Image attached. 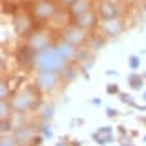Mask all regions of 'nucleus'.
I'll list each match as a JSON object with an SVG mask.
<instances>
[{
  "mask_svg": "<svg viewBox=\"0 0 146 146\" xmlns=\"http://www.w3.org/2000/svg\"><path fill=\"white\" fill-rule=\"evenodd\" d=\"M106 75H115V76H116V75H118V72H116V70H108V72H106Z\"/></svg>",
  "mask_w": 146,
  "mask_h": 146,
  "instance_id": "nucleus-29",
  "label": "nucleus"
},
{
  "mask_svg": "<svg viewBox=\"0 0 146 146\" xmlns=\"http://www.w3.org/2000/svg\"><path fill=\"white\" fill-rule=\"evenodd\" d=\"M143 83H145V76H139V73H131V75H128V85H129L133 90H141V88H143Z\"/></svg>",
  "mask_w": 146,
  "mask_h": 146,
  "instance_id": "nucleus-14",
  "label": "nucleus"
},
{
  "mask_svg": "<svg viewBox=\"0 0 146 146\" xmlns=\"http://www.w3.org/2000/svg\"><path fill=\"white\" fill-rule=\"evenodd\" d=\"M33 17L36 20H52L53 15L56 13V5H55L52 0H36L33 3Z\"/></svg>",
  "mask_w": 146,
  "mask_h": 146,
  "instance_id": "nucleus-4",
  "label": "nucleus"
},
{
  "mask_svg": "<svg viewBox=\"0 0 146 146\" xmlns=\"http://www.w3.org/2000/svg\"><path fill=\"white\" fill-rule=\"evenodd\" d=\"M33 66L36 72H55L62 73L68 66V62L60 55L56 50V46H50L46 50H42L35 53V60H33Z\"/></svg>",
  "mask_w": 146,
  "mask_h": 146,
  "instance_id": "nucleus-1",
  "label": "nucleus"
},
{
  "mask_svg": "<svg viewBox=\"0 0 146 146\" xmlns=\"http://www.w3.org/2000/svg\"><path fill=\"white\" fill-rule=\"evenodd\" d=\"M56 50L60 52V55L63 56L68 63L78 58V46L72 45V43H68V42H65V40H63V42H60V43L56 45Z\"/></svg>",
  "mask_w": 146,
  "mask_h": 146,
  "instance_id": "nucleus-10",
  "label": "nucleus"
},
{
  "mask_svg": "<svg viewBox=\"0 0 146 146\" xmlns=\"http://www.w3.org/2000/svg\"><path fill=\"white\" fill-rule=\"evenodd\" d=\"M58 76H60V73L55 72H38L36 86L42 91H53L58 86Z\"/></svg>",
  "mask_w": 146,
  "mask_h": 146,
  "instance_id": "nucleus-6",
  "label": "nucleus"
},
{
  "mask_svg": "<svg viewBox=\"0 0 146 146\" xmlns=\"http://www.w3.org/2000/svg\"><path fill=\"white\" fill-rule=\"evenodd\" d=\"M75 23L78 27H82V28L90 32V30H93V28L98 25V13L93 12V10H88V12L82 13V15L75 17Z\"/></svg>",
  "mask_w": 146,
  "mask_h": 146,
  "instance_id": "nucleus-7",
  "label": "nucleus"
},
{
  "mask_svg": "<svg viewBox=\"0 0 146 146\" xmlns=\"http://www.w3.org/2000/svg\"><path fill=\"white\" fill-rule=\"evenodd\" d=\"M10 116V105L7 100H0V121L2 119H9Z\"/></svg>",
  "mask_w": 146,
  "mask_h": 146,
  "instance_id": "nucleus-15",
  "label": "nucleus"
},
{
  "mask_svg": "<svg viewBox=\"0 0 146 146\" xmlns=\"http://www.w3.org/2000/svg\"><path fill=\"white\" fill-rule=\"evenodd\" d=\"M136 108L139 110V111H146V106H139V105H136Z\"/></svg>",
  "mask_w": 146,
  "mask_h": 146,
  "instance_id": "nucleus-31",
  "label": "nucleus"
},
{
  "mask_svg": "<svg viewBox=\"0 0 146 146\" xmlns=\"http://www.w3.org/2000/svg\"><path fill=\"white\" fill-rule=\"evenodd\" d=\"M32 25H33V20H30L28 15H20L15 20V30H17L18 35H27V33H30Z\"/></svg>",
  "mask_w": 146,
  "mask_h": 146,
  "instance_id": "nucleus-13",
  "label": "nucleus"
},
{
  "mask_svg": "<svg viewBox=\"0 0 146 146\" xmlns=\"http://www.w3.org/2000/svg\"><path fill=\"white\" fill-rule=\"evenodd\" d=\"M68 10H70L72 17H78V15L91 10V0H75L72 5L68 7Z\"/></svg>",
  "mask_w": 146,
  "mask_h": 146,
  "instance_id": "nucleus-12",
  "label": "nucleus"
},
{
  "mask_svg": "<svg viewBox=\"0 0 146 146\" xmlns=\"http://www.w3.org/2000/svg\"><path fill=\"white\" fill-rule=\"evenodd\" d=\"M38 103V96H36L33 90H23L18 91L17 95L13 96L12 100V110L17 111V113H25V111H30L33 110Z\"/></svg>",
  "mask_w": 146,
  "mask_h": 146,
  "instance_id": "nucleus-2",
  "label": "nucleus"
},
{
  "mask_svg": "<svg viewBox=\"0 0 146 146\" xmlns=\"http://www.w3.org/2000/svg\"><path fill=\"white\" fill-rule=\"evenodd\" d=\"M18 146H32V143H27V145H18Z\"/></svg>",
  "mask_w": 146,
  "mask_h": 146,
  "instance_id": "nucleus-32",
  "label": "nucleus"
},
{
  "mask_svg": "<svg viewBox=\"0 0 146 146\" xmlns=\"http://www.w3.org/2000/svg\"><path fill=\"white\" fill-rule=\"evenodd\" d=\"M53 111H55V108H53V105H46L45 108L42 110V118L43 119H52V116H53Z\"/></svg>",
  "mask_w": 146,
  "mask_h": 146,
  "instance_id": "nucleus-20",
  "label": "nucleus"
},
{
  "mask_svg": "<svg viewBox=\"0 0 146 146\" xmlns=\"http://www.w3.org/2000/svg\"><path fill=\"white\" fill-rule=\"evenodd\" d=\"M96 133H100V135H108V133H113V128H111V126L98 128V129H96Z\"/></svg>",
  "mask_w": 146,
  "mask_h": 146,
  "instance_id": "nucleus-24",
  "label": "nucleus"
},
{
  "mask_svg": "<svg viewBox=\"0 0 146 146\" xmlns=\"http://www.w3.org/2000/svg\"><path fill=\"white\" fill-rule=\"evenodd\" d=\"M40 133L46 138V139H50V138L53 136V133H52V126H50V123H43V125H40Z\"/></svg>",
  "mask_w": 146,
  "mask_h": 146,
  "instance_id": "nucleus-18",
  "label": "nucleus"
},
{
  "mask_svg": "<svg viewBox=\"0 0 146 146\" xmlns=\"http://www.w3.org/2000/svg\"><path fill=\"white\" fill-rule=\"evenodd\" d=\"M128 65H129V68H131L133 72H136L138 68H139V65H141L139 56H138V55H129V56H128Z\"/></svg>",
  "mask_w": 146,
  "mask_h": 146,
  "instance_id": "nucleus-17",
  "label": "nucleus"
},
{
  "mask_svg": "<svg viewBox=\"0 0 146 146\" xmlns=\"http://www.w3.org/2000/svg\"><path fill=\"white\" fill-rule=\"evenodd\" d=\"M20 143L17 141V138L15 136H5V135H2V139H0V146H18Z\"/></svg>",
  "mask_w": 146,
  "mask_h": 146,
  "instance_id": "nucleus-16",
  "label": "nucleus"
},
{
  "mask_svg": "<svg viewBox=\"0 0 146 146\" xmlns=\"http://www.w3.org/2000/svg\"><path fill=\"white\" fill-rule=\"evenodd\" d=\"M103 32L110 36H118L119 33H123L125 30V22L119 17L115 18H108V20H103Z\"/></svg>",
  "mask_w": 146,
  "mask_h": 146,
  "instance_id": "nucleus-8",
  "label": "nucleus"
},
{
  "mask_svg": "<svg viewBox=\"0 0 146 146\" xmlns=\"http://www.w3.org/2000/svg\"><path fill=\"white\" fill-rule=\"evenodd\" d=\"M143 100H146V91L143 93Z\"/></svg>",
  "mask_w": 146,
  "mask_h": 146,
  "instance_id": "nucleus-33",
  "label": "nucleus"
},
{
  "mask_svg": "<svg viewBox=\"0 0 146 146\" xmlns=\"http://www.w3.org/2000/svg\"><path fill=\"white\" fill-rule=\"evenodd\" d=\"M119 101L125 103V105H129L133 108H136V103L133 101V96L131 95H126V93H119Z\"/></svg>",
  "mask_w": 146,
  "mask_h": 146,
  "instance_id": "nucleus-19",
  "label": "nucleus"
},
{
  "mask_svg": "<svg viewBox=\"0 0 146 146\" xmlns=\"http://www.w3.org/2000/svg\"><path fill=\"white\" fill-rule=\"evenodd\" d=\"M0 131H2V135L12 131V121H10V119H2V123H0Z\"/></svg>",
  "mask_w": 146,
  "mask_h": 146,
  "instance_id": "nucleus-21",
  "label": "nucleus"
},
{
  "mask_svg": "<svg viewBox=\"0 0 146 146\" xmlns=\"http://www.w3.org/2000/svg\"><path fill=\"white\" fill-rule=\"evenodd\" d=\"M106 116H108V118L118 116V110H115V108H106Z\"/></svg>",
  "mask_w": 146,
  "mask_h": 146,
  "instance_id": "nucleus-25",
  "label": "nucleus"
},
{
  "mask_svg": "<svg viewBox=\"0 0 146 146\" xmlns=\"http://www.w3.org/2000/svg\"><path fill=\"white\" fill-rule=\"evenodd\" d=\"M28 46L35 53H38V52L46 50V48L52 46V38H50V35L46 32H33L28 36Z\"/></svg>",
  "mask_w": 146,
  "mask_h": 146,
  "instance_id": "nucleus-5",
  "label": "nucleus"
},
{
  "mask_svg": "<svg viewBox=\"0 0 146 146\" xmlns=\"http://www.w3.org/2000/svg\"><path fill=\"white\" fill-rule=\"evenodd\" d=\"M145 10H146V5H145Z\"/></svg>",
  "mask_w": 146,
  "mask_h": 146,
  "instance_id": "nucleus-36",
  "label": "nucleus"
},
{
  "mask_svg": "<svg viewBox=\"0 0 146 146\" xmlns=\"http://www.w3.org/2000/svg\"><path fill=\"white\" fill-rule=\"evenodd\" d=\"M106 93L108 95H119V88L116 83H108L106 85Z\"/></svg>",
  "mask_w": 146,
  "mask_h": 146,
  "instance_id": "nucleus-23",
  "label": "nucleus"
},
{
  "mask_svg": "<svg viewBox=\"0 0 146 146\" xmlns=\"http://www.w3.org/2000/svg\"><path fill=\"white\" fill-rule=\"evenodd\" d=\"M13 136L17 138L20 145H27L35 139V129L32 126H17L13 131Z\"/></svg>",
  "mask_w": 146,
  "mask_h": 146,
  "instance_id": "nucleus-9",
  "label": "nucleus"
},
{
  "mask_svg": "<svg viewBox=\"0 0 146 146\" xmlns=\"http://www.w3.org/2000/svg\"><path fill=\"white\" fill-rule=\"evenodd\" d=\"M98 15L103 20L119 17V9H118V5L113 3V2H101L100 7H98Z\"/></svg>",
  "mask_w": 146,
  "mask_h": 146,
  "instance_id": "nucleus-11",
  "label": "nucleus"
},
{
  "mask_svg": "<svg viewBox=\"0 0 146 146\" xmlns=\"http://www.w3.org/2000/svg\"><path fill=\"white\" fill-rule=\"evenodd\" d=\"M63 40L80 48V46H83V45H85V42L88 40V30L78 27L76 23H75V25H70V27L65 28Z\"/></svg>",
  "mask_w": 146,
  "mask_h": 146,
  "instance_id": "nucleus-3",
  "label": "nucleus"
},
{
  "mask_svg": "<svg viewBox=\"0 0 146 146\" xmlns=\"http://www.w3.org/2000/svg\"><path fill=\"white\" fill-rule=\"evenodd\" d=\"M143 76H145V80H146V72H145V75H143Z\"/></svg>",
  "mask_w": 146,
  "mask_h": 146,
  "instance_id": "nucleus-35",
  "label": "nucleus"
},
{
  "mask_svg": "<svg viewBox=\"0 0 146 146\" xmlns=\"http://www.w3.org/2000/svg\"><path fill=\"white\" fill-rule=\"evenodd\" d=\"M118 131L121 133V135H125V133H126V131H125V128H123V126H118Z\"/></svg>",
  "mask_w": 146,
  "mask_h": 146,
  "instance_id": "nucleus-30",
  "label": "nucleus"
},
{
  "mask_svg": "<svg viewBox=\"0 0 146 146\" xmlns=\"http://www.w3.org/2000/svg\"><path fill=\"white\" fill-rule=\"evenodd\" d=\"M9 96V85L5 83V80H2L0 83V100H5Z\"/></svg>",
  "mask_w": 146,
  "mask_h": 146,
  "instance_id": "nucleus-22",
  "label": "nucleus"
},
{
  "mask_svg": "<svg viewBox=\"0 0 146 146\" xmlns=\"http://www.w3.org/2000/svg\"><path fill=\"white\" fill-rule=\"evenodd\" d=\"M143 141H145V143H146V136H145V138H143Z\"/></svg>",
  "mask_w": 146,
  "mask_h": 146,
  "instance_id": "nucleus-34",
  "label": "nucleus"
},
{
  "mask_svg": "<svg viewBox=\"0 0 146 146\" xmlns=\"http://www.w3.org/2000/svg\"><path fill=\"white\" fill-rule=\"evenodd\" d=\"M55 146H72V145H70L68 141H58V143H56Z\"/></svg>",
  "mask_w": 146,
  "mask_h": 146,
  "instance_id": "nucleus-27",
  "label": "nucleus"
},
{
  "mask_svg": "<svg viewBox=\"0 0 146 146\" xmlns=\"http://www.w3.org/2000/svg\"><path fill=\"white\" fill-rule=\"evenodd\" d=\"M91 105H101V100L100 98H93L91 100Z\"/></svg>",
  "mask_w": 146,
  "mask_h": 146,
  "instance_id": "nucleus-28",
  "label": "nucleus"
},
{
  "mask_svg": "<svg viewBox=\"0 0 146 146\" xmlns=\"http://www.w3.org/2000/svg\"><path fill=\"white\" fill-rule=\"evenodd\" d=\"M60 2H62V3H63L65 7H70V5H72L73 2H75V0H60Z\"/></svg>",
  "mask_w": 146,
  "mask_h": 146,
  "instance_id": "nucleus-26",
  "label": "nucleus"
}]
</instances>
